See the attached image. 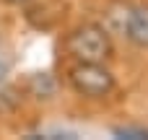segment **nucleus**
Instances as JSON below:
<instances>
[{
    "label": "nucleus",
    "mask_w": 148,
    "mask_h": 140,
    "mask_svg": "<svg viewBox=\"0 0 148 140\" xmlns=\"http://www.w3.org/2000/svg\"><path fill=\"white\" fill-rule=\"evenodd\" d=\"M68 52L78 62H104L112 55L109 34L101 26H81L68 36Z\"/></svg>",
    "instance_id": "obj_1"
},
{
    "label": "nucleus",
    "mask_w": 148,
    "mask_h": 140,
    "mask_svg": "<svg viewBox=\"0 0 148 140\" xmlns=\"http://www.w3.org/2000/svg\"><path fill=\"white\" fill-rule=\"evenodd\" d=\"M70 83L83 96H104L112 91L114 78L101 62H78L70 70Z\"/></svg>",
    "instance_id": "obj_2"
},
{
    "label": "nucleus",
    "mask_w": 148,
    "mask_h": 140,
    "mask_svg": "<svg viewBox=\"0 0 148 140\" xmlns=\"http://www.w3.org/2000/svg\"><path fill=\"white\" fill-rule=\"evenodd\" d=\"M125 34L135 47H148V8H133L130 10Z\"/></svg>",
    "instance_id": "obj_3"
},
{
    "label": "nucleus",
    "mask_w": 148,
    "mask_h": 140,
    "mask_svg": "<svg viewBox=\"0 0 148 140\" xmlns=\"http://www.w3.org/2000/svg\"><path fill=\"white\" fill-rule=\"evenodd\" d=\"M31 91H34L39 99H49L52 91H55V83H52V78H49L47 73H36V75L31 78Z\"/></svg>",
    "instance_id": "obj_4"
},
{
    "label": "nucleus",
    "mask_w": 148,
    "mask_h": 140,
    "mask_svg": "<svg viewBox=\"0 0 148 140\" xmlns=\"http://www.w3.org/2000/svg\"><path fill=\"white\" fill-rule=\"evenodd\" d=\"M114 135L122 140H148V130H143V127H114Z\"/></svg>",
    "instance_id": "obj_5"
},
{
    "label": "nucleus",
    "mask_w": 148,
    "mask_h": 140,
    "mask_svg": "<svg viewBox=\"0 0 148 140\" xmlns=\"http://www.w3.org/2000/svg\"><path fill=\"white\" fill-rule=\"evenodd\" d=\"M5 75H8V62H5V60H0V83L5 81Z\"/></svg>",
    "instance_id": "obj_6"
},
{
    "label": "nucleus",
    "mask_w": 148,
    "mask_h": 140,
    "mask_svg": "<svg viewBox=\"0 0 148 140\" xmlns=\"http://www.w3.org/2000/svg\"><path fill=\"white\" fill-rule=\"evenodd\" d=\"M10 3H21V0H10Z\"/></svg>",
    "instance_id": "obj_7"
}]
</instances>
